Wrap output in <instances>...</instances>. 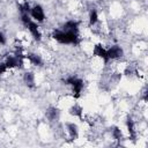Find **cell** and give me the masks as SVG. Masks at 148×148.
Here are the masks:
<instances>
[{
    "label": "cell",
    "mask_w": 148,
    "mask_h": 148,
    "mask_svg": "<svg viewBox=\"0 0 148 148\" xmlns=\"http://www.w3.org/2000/svg\"><path fill=\"white\" fill-rule=\"evenodd\" d=\"M68 113L74 117V118H77L80 120H84V110H83V106L81 104H79L77 102H73L69 108H68Z\"/></svg>",
    "instance_id": "10"
},
{
    "label": "cell",
    "mask_w": 148,
    "mask_h": 148,
    "mask_svg": "<svg viewBox=\"0 0 148 148\" xmlns=\"http://www.w3.org/2000/svg\"><path fill=\"white\" fill-rule=\"evenodd\" d=\"M106 53H108V58H109L110 62L119 61L125 56V51H124L123 46H120L119 44H111L110 46H108Z\"/></svg>",
    "instance_id": "6"
},
{
    "label": "cell",
    "mask_w": 148,
    "mask_h": 148,
    "mask_svg": "<svg viewBox=\"0 0 148 148\" xmlns=\"http://www.w3.org/2000/svg\"><path fill=\"white\" fill-rule=\"evenodd\" d=\"M22 81L29 89H35L37 87V79L35 72L30 69H25L22 74Z\"/></svg>",
    "instance_id": "9"
},
{
    "label": "cell",
    "mask_w": 148,
    "mask_h": 148,
    "mask_svg": "<svg viewBox=\"0 0 148 148\" xmlns=\"http://www.w3.org/2000/svg\"><path fill=\"white\" fill-rule=\"evenodd\" d=\"M7 43H8V38H7L6 34L2 30H0V46H6Z\"/></svg>",
    "instance_id": "14"
},
{
    "label": "cell",
    "mask_w": 148,
    "mask_h": 148,
    "mask_svg": "<svg viewBox=\"0 0 148 148\" xmlns=\"http://www.w3.org/2000/svg\"><path fill=\"white\" fill-rule=\"evenodd\" d=\"M110 138L113 141L120 142L121 140H124V132L119 126H112L110 128Z\"/></svg>",
    "instance_id": "13"
},
{
    "label": "cell",
    "mask_w": 148,
    "mask_h": 148,
    "mask_svg": "<svg viewBox=\"0 0 148 148\" xmlns=\"http://www.w3.org/2000/svg\"><path fill=\"white\" fill-rule=\"evenodd\" d=\"M60 110L57 106H49L45 111V117L50 123H56L60 119Z\"/></svg>",
    "instance_id": "12"
},
{
    "label": "cell",
    "mask_w": 148,
    "mask_h": 148,
    "mask_svg": "<svg viewBox=\"0 0 148 148\" xmlns=\"http://www.w3.org/2000/svg\"><path fill=\"white\" fill-rule=\"evenodd\" d=\"M64 132H65V135L68 140H77L79 136H80V128L77 126L76 123L74 121H67L65 123L64 125Z\"/></svg>",
    "instance_id": "7"
},
{
    "label": "cell",
    "mask_w": 148,
    "mask_h": 148,
    "mask_svg": "<svg viewBox=\"0 0 148 148\" xmlns=\"http://www.w3.org/2000/svg\"><path fill=\"white\" fill-rule=\"evenodd\" d=\"M24 59L27 64L31 67H42L45 62L43 56L39 52H25Z\"/></svg>",
    "instance_id": "8"
},
{
    "label": "cell",
    "mask_w": 148,
    "mask_h": 148,
    "mask_svg": "<svg viewBox=\"0 0 148 148\" xmlns=\"http://www.w3.org/2000/svg\"><path fill=\"white\" fill-rule=\"evenodd\" d=\"M64 84L67 86L71 90V97L74 98L75 101L81 98L83 91H84V88H86V83H84V80L75 74H72V75H68L66 76L64 80H62Z\"/></svg>",
    "instance_id": "3"
},
{
    "label": "cell",
    "mask_w": 148,
    "mask_h": 148,
    "mask_svg": "<svg viewBox=\"0 0 148 148\" xmlns=\"http://www.w3.org/2000/svg\"><path fill=\"white\" fill-rule=\"evenodd\" d=\"M91 56H92V58H96V59L102 60L103 64H104V66H106V65L110 64V60H109L108 53H106V47L101 42L94 43L91 45Z\"/></svg>",
    "instance_id": "4"
},
{
    "label": "cell",
    "mask_w": 148,
    "mask_h": 148,
    "mask_svg": "<svg viewBox=\"0 0 148 148\" xmlns=\"http://www.w3.org/2000/svg\"><path fill=\"white\" fill-rule=\"evenodd\" d=\"M29 16L37 23L42 24L46 21V13H45V9L44 7L40 5V3H35V5H31V8H30V12H29Z\"/></svg>",
    "instance_id": "5"
},
{
    "label": "cell",
    "mask_w": 148,
    "mask_h": 148,
    "mask_svg": "<svg viewBox=\"0 0 148 148\" xmlns=\"http://www.w3.org/2000/svg\"><path fill=\"white\" fill-rule=\"evenodd\" d=\"M99 21H101V17H99L98 9L95 7H91L88 12V27L92 29L99 24Z\"/></svg>",
    "instance_id": "11"
},
{
    "label": "cell",
    "mask_w": 148,
    "mask_h": 148,
    "mask_svg": "<svg viewBox=\"0 0 148 148\" xmlns=\"http://www.w3.org/2000/svg\"><path fill=\"white\" fill-rule=\"evenodd\" d=\"M20 21H21V24L23 25V28L25 29V31L31 37V39L36 43H40L43 39V32L40 30L39 23L35 22L27 13H23L20 15Z\"/></svg>",
    "instance_id": "2"
},
{
    "label": "cell",
    "mask_w": 148,
    "mask_h": 148,
    "mask_svg": "<svg viewBox=\"0 0 148 148\" xmlns=\"http://www.w3.org/2000/svg\"><path fill=\"white\" fill-rule=\"evenodd\" d=\"M51 38L60 44V45H80L82 39L80 32L76 31H71V30H65L62 28H56L51 32Z\"/></svg>",
    "instance_id": "1"
}]
</instances>
